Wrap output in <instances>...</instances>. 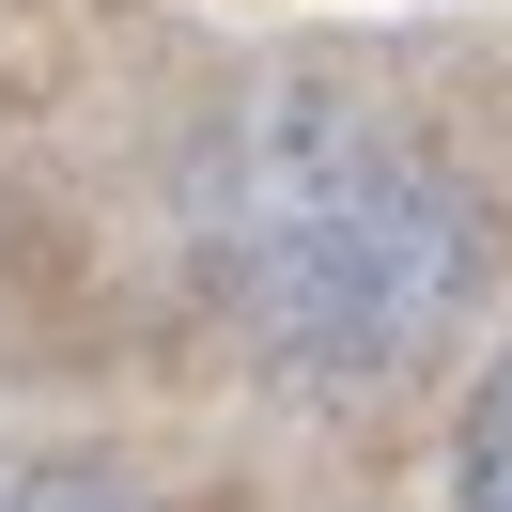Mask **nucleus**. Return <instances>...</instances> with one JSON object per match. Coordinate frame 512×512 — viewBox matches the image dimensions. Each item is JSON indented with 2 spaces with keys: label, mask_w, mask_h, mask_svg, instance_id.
Returning a JSON list of instances; mask_svg holds the SVG:
<instances>
[{
  "label": "nucleus",
  "mask_w": 512,
  "mask_h": 512,
  "mask_svg": "<svg viewBox=\"0 0 512 512\" xmlns=\"http://www.w3.org/2000/svg\"><path fill=\"white\" fill-rule=\"evenodd\" d=\"M466 512H512V357H497V388L466 404Z\"/></svg>",
  "instance_id": "2"
},
{
  "label": "nucleus",
  "mask_w": 512,
  "mask_h": 512,
  "mask_svg": "<svg viewBox=\"0 0 512 512\" xmlns=\"http://www.w3.org/2000/svg\"><path fill=\"white\" fill-rule=\"evenodd\" d=\"M0 512H140V497H109V481H16Z\"/></svg>",
  "instance_id": "3"
},
{
  "label": "nucleus",
  "mask_w": 512,
  "mask_h": 512,
  "mask_svg": "<svg viewBox=\"0 0 512 512\" xmlns=\"http://www.w3.org/2000/svg\"><path fill=\"white\" fill-rule=\"evenodd\" d=\"M187 249L218 280V311L249 326L280 373L373 388L466 326L481 295V218L404 125L342 94H264L202 140L187 171Z\"/></svg>",
  "instance_id": "1"
}]
</instances>
